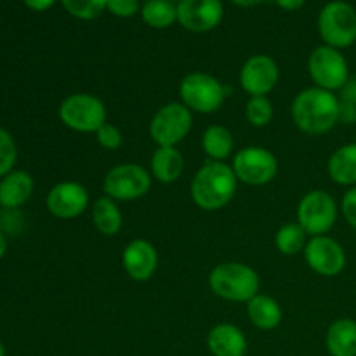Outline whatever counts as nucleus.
Here are the masks:
<instances>
[{
    "label": "nucleus",
    "mask_w": 356,
    "mask_h": 356,
    "mask_svg": "<svg viewBox=\"0 0 356 356\" xmlns=\"http://www.w3.org/2000/svg\"><path fill=\"white\" fill-rule=\"evenodd\" d=\"M141 19L155 30H165L177 23V3L170 0H146L141 6Z\"/></svg>",
    "instance_id": "nucleus-25"
},
{
    "label": "nucleus",
    "mask_w": 356,
    "mask_h": 356,
    "mask_svg": "<svg viewBox=\"0 0 356 356\" xmlns=\"http://www.w3.org/2000/svg\"><path fill=\"white\" fill-rule=\"evenodd\" d=\"M323 44L334 49L351 47L356 42V10L344 0H332L322 7L316 19Z\"/></svg>",
    "instance_id": "nucleus-4"
},
{
    "label": "nucleus",
    "mask_w": 356,
    "mask_h": 356,
    "mask_svg": "<svg viewBox=\"0 0 356 356\" xmlns=\"http://www.w3.org/2000/svg\"><path fill=\"white\" fill-rule=\"evenodd\" d=\"M329 177L339 186H356V143L339 146L327 162Z\"/></svg>",
    "instance_id": "nucleus-20"
},
{
    "label": "nucleus",
    "mask_w": 356,
    "mask_h": 356,
    "mask_svg": "<svg viewBox=\"0 0 356 356\" xmlns=\"http://www.w3.org/2000/svg\"><path fill=\"white\" fill-rule=\"evenodd\" d=\"M339 205L325 190H312L298 205V222L308 236L327 235L336 226Z\"/></svg>",
    "instance_id": "nucleus-8"
},
{
    "label": "nucleus",
    "mask_w": 356,
    "mask_h": 356,
    "mask_svg": "<svg viewBox=\"0 0 356 356\" xmlns=\"http://www.w3.org/2000/svg\"><path fill=\"white\" fill-rule=\"evenodd\" d=\"M122 266L131 280L148 282L159 268V252L152 242L136 238L125 245L122 252Z\"/></svg>",
    "instance_id": "nucleus-16"
},
{
    "label": "nucleus",
    "mask_w": 356,
    "mask_h": 356,
    "mask_svg": "<svg viewBox=\"0 0 356 356\" xmlns=\"http://www.w3.org/2000/svg\"><path fill=\"white\" fill-rule=\"evenodd\" d=\"M247 315L252 325L259 330H273L282 323L284 313L277 299L266 294H257L247 302Z\"/></svg>",
    "instance_id": "nucleus-22"
},
{
    "label": "nucleus",
    "mask_w": 356,
    "mask_h": 356,
    "mask_svg": "<svg viewBox=\"0 0 356 356\" xmlns=\"http://www.w3.org/2000/svg\"><path fill=\"white\" fill-rule=\"evenodd\" d=\"M17 159V148L13 136L0 127V177L13 172V167Z\"/></svg>",
    "instance_id": "nucleus-29"
},
{
    "label": "nucleus",
    "mask_w": 356,
    "mask_h": 356,
    "mask_svg": "<svg viewBox=\"0 0 356 356\" xmlns=\"http://www.w3.org/2000/svg\"><path fill=\"white\" fill-rule=\"evenodd\" d=\"M7 250V242H6V236H3V233L0 232V259L3 257V254H6Z\"/></svg>",
    "instance_id": "nucleus-38"
},
{
    "label": "nucleus",
    "mask_w": 356,
    "mask_h": 356,
    "mask_svg": "<svg viewBox=\"0 0 356 356\" xmlns=\"http://www.w3.org/2000/svg\"><path fill=\"white\" fill-rule=\"evenodd\" d=\"M108 0H61V6L65 7L70 16L82 21H90L99 17L106 10Z\"/></svg>",
    "instance_id": "nucleus-28"
},
{
    "label": "nucleus",
    "mask_w": 356,
    "mask_h": 356,
    "mask_svg": "<svg viewBox=\"0 0 356 356\" xmlns=\"http://www.w3.org/2000/svg\"><path fill=\"white\" fill-rule=\"evenodd\" d=\"M306 264L320 277H337L346 268V250L329 235L312 236L305 249Z\"/></svg>",
    "instance_id": "nucleus-12"
},
{
    "label": "nucleus",
    "mask_w": 356,
    "mask_h": 356,
    "mask_svg": "<svg viewBox=\"0 0 356 356\" xmlns=\"http://www.w3.org/2000/svg\"><path fill=\"white\" fill-rule=\"evenodd\" d=\"M209 287L218 298L232 302H249L259 294L261 278L249 264L228 261L221 263L209 275Z\"/></svg>",
    "instance_id": "nucleus-3"
},
{
    "label": "nucleus",
    "mask_w": 356,
    "mask_h": 356,
    "mask_svg": "<svg viewBox=\"0 0 356 356\" xmlns=\"http://www.w3.org/2000/svg\"><path fill=\"white\" fill-rule=\"evenodd\" d=\"M181 103L193 113H216L225 104L226 89L214 75L204 72L188 73L179 83Z\"/></svg>",
    "instance_id": "nucleus-6"
},
{
    "label": "nucleus",
    "mask_w": 356,
    "mask_h": 356,
    "mask_svg": "<svg viewBox=\"0 0 356 356\" xmlns=\"http://www.w3.org/2000/svg\"><path fill=\"white\" fill-rule=\"evenodd\" d=\"M149 172L162 184L176 183L184 172L183 153L177 146H156L149 160Z\"/></svg>",
    "instance_id": "nucleus-18"
},
{
    "label": "nucleus",
    "mask_w": 356,
    "mask_h": 356,
    "mask_svg": "<svg viewBox=\"0 0 356 356\" xmlns=\"http://www.w3.org/2000/svg\"><path fill=\"white\" fill-rule=\"evenodd\" d=\"M143 3L139 0H108L106 10L113 14L115 17H122V19H129L134 17L136 14L141 13Z\"/></svg>",
    "instance_id": "nucleus-31"
},
{
    "label": "nucleus",
    "mask_w": 356,
    "mask_h": 356,
    "mask_svg": "<svg viewBox=\"0 0 356 356\" xmlns=\"http://www.w3.org/2000/svg\"><path fill=\"white\" fill-rule=\"evenodd\" d=\"M202 149L212 162H225L235 149V138L225 125H211L202 134Z\"/></svg>",
    "instance_id": "nucleus-24"
},
{
    "label": "nucleus",
    "mask_w": 356,
    "mask_h": 356,
    "mask_svg": "<svg viewBox=\"0 0 356 356\" xmlns=\"http://www.w3.org/2000/svg\"><path fill=\"white\" fill-rule=\"evenodd\" d=\"M0 356H6V346L2 344V341H0Z\"/></svg>",
    "instance_id": "nucleus-39"
},
{
    "label": "nucleus",
    "mask_w": 356,
    "mask_h": 356,
    "mask_svg": "<svg viewBox=\"0 0 356 356\" xmlns=\"http://www.w3.org/2000/svg\"><path fill=\"white\" fill-rule=\"evenodd\" d=\"M308 72L315 87L336 92L350 80V65L339 49L318 45L308 58Z\"/></svg>",
    "instance_id": "nucleus-9"
},
{
    "label": "nucleus",
    "mask_w": 356,
    "mask_h": 356,
    "mask_svg": "<svg viewBox=\"0 0 356 356\" xmlns=\"http://www.w3.org/2000/svg\"><path fill=\"white\" fill-rule=\"evenodd\" d=\"M306 243H308V233L299 226V222H287L280 226L275 235L277 250L284 256H296L299 252H305Z\"/></svg>",
    "instance_id": "nucleus-26"
},
{
    "label": "nucleus",
    "mask_w": 356,
    "mask_h": 356,
    "mask_svg": "<svg viewBox=\"0 0 356 356\" xmlns=\"http://www.w3.org/2000/svg\"><path fill=\"white\" fill-rule=\"evenodd\" d=\"M341 214L344 216L348 225L356 229V186L350 188L341 200Z\"/></svg>",
    "instance_id": "nucleus-32"
},
{
    "label": "nucleus",
    "mask_w": 356,
    "mask_h": 356,
    "mask_svg": "<svg viewBox=\"0 0 356 356\" xmlns=\"http://www.w3.org/2000/svg\"><path fill=\"white\" fill-rule=\"evenodd\" d=\"M193 127V111L183 103H167L149 122V136L156 146H177Z\"/></svg>",
    "instance_id": "nucleus-11"
},
{
    "label": "nucleus",
    "mask_w": 356,
    "mask_h": 356,
    "mask_svg": "<svg viewBox=\"0 0 356 356\" xmlns=\"http://www.w3.org/2000/svg\"><path fill=\"white\" fill-rule=\"evenodd\" d=\"M152 172L139 163H118L103 179V191L115 202H132L146 197L152 190Z\"/></svg>",
    "instance_id": "nucleus-7"
},
{
    "label": "nucleus",
    "mask_w": 356,
    "mask_h": 356,
    "mask_svg": "<svg viewBox=\"0 0 356 356\" xmlns=\"http://www.w3.org/2000/svg\"><path fill=\"white\" fill-rule=\"evenodd\" d=\"M23 2L26 3L28 9L35 10V13H44L54 6L56 0H23Z\"/></svg>",
    "instance_id": "nucleus-35"
},
{
    "label": "nucleus",
    "mask_w": 356,
    "mask_h": 356,
    "mask_svg": "<svg viewBox=\"0 0 356 356\" xmlns=\"http://www.w3.org/2000/svg\"><path fill=\"white\" fill-rule=\"evenodd\" d=\"M170 2H174V3H177V2H181V0H170Z\"/></svg>",
    "instance_id": "nucleus-40"
},
{
    "label": "nucleus",
    "mask_w": 356,
    "mask_h": 356,
    "mask_svg": "<svg viewBox=\"0 0 356 356\" xmlns=\"http://www.w3.org/2000/svg\"><path fill=\"white\" fill-rule=\"evenodd\" d=\"M280 80L278 63L268 54H254L240 70V86L243 92L252 96H268Z\"/></svg>",
    "instance_id": "nucleus-13"
},
{
    "label": "nucleus",
    "mask_w": 356,
    "mask_h": 356,
    "mask_svg": "<svg viewBox=\"0 0 356 356\" xmlns=\"http://www.w3.org/2000/svg\"><path fill=\"white\" fill-rule=\"evenodd\" d=\"M238 179L232 165L225 162H207L198 169L191 181V200L198 209L207 212L221 211L235 198Z\"/></svg>",
    "instance_id": "nucleus-2"
},
{
    "label": "nucleus",
    "mask_w": 356,
    "mask_h": 356,
    "mask_svg": "<svg viewBox=\"0 0 356 356\" xmlns=\"http://www.w3.org/2000/svg\"><path fill=\"white\" fill-rule=\"evenodd\" d=\"M207 348L214 356H245L247 337L233 323H219L209 332Z\"/></svg>",
    "instance_id": "nucleus-17"
},
{
    "label": "nucleus",
    "mask_w": 356,
    "mask_h": 356,
    "mask_svg": "<svg viewBox=\"0 0 356 356\" xmlns=\"http://www.w3.org/2000/svg\"><path fill=\"white\" fill-rule=\"evenodd\" d=\"M232 169L238 183L249 186H264L277 177L278 160L268 148L247 146L235 153Z\"/></svg>",
    "instance_id": "nucleus-10"
},
{
    "label": "nucleus",
    "mask_w": 356,
    "mask_h": 356,
    "mask_svg": "<svg viewBox=\"0 0 356 356\" xmlns=\"http://www.w3.org/2000/svg\"><path fill=\"white\" fill-rule=\"evenodd\" d=\"M232 3H235V6L238 7H256L259 6V3L266 2V0H229Z\"/></svg>",
    "instance_id": "nucleus-37"
},
{
    "label": "nucleus",
    "mask_w": 356,
    "mask_h": 356,
    "mask_svg": "<svg viewBox=\"0 0 356 356\" xmlns=\"http://www.w3.org/2000/svg\"><path fill=\"white\" fill-rule=\"evenodd\" d=\"M92 225L103 236H115L124 226V216L117 202L110 197L97 198L92 204Z\"/></svg>",
    "instance_id": "nucleus-23"
},
{
    "label": "nucleus",
    "mask_w": 356,
    "mask_h": 356,
    "mask_svg": "<svg viewBox=\"0 0 356 356\" xmlns=\"http://www.w3.org/2000/svg\"><path fill=\"white\" fill-rule=\"evenodd\" d=\"M59 120L68 129L82 134H96L106 124V106L97 96L76 92L59 104Z\"/></svg>",
    "instance_id": "nucleus-5"
},
{
    "label": "nucleus",
    "mask_w": 356,
    "mask_h": 356,
    "mask_svg": "<svg viewBox=\"0 0 356 356\" xmlns=\"http://www.w3.org/2000/svg\"><path fill=\"white\" fill-rule=\"evenodd\" d=\"M339 106L341 101L336 92L309 87L301 90L292 101V122L305 134H327L339 124Z\"/></svg>",
    "instance_id": "nucleus-1"
},
{
    "label": "nucleus",
    "mask_w": 356,
    "mask_h": 356,
    "mask_svg": "<svg viewBox=\"0 0 356 356\" xmlns=\"http://www.w3.org/2000/svg\"><path fill=\"white\" fill-rule=\"evenodd\" d=\"M275 3L284 10H298L305 6L306 0H275Z\"/></svg>",
    "instance_id": "nucleus-36"
},
{
    "label": "nucleus",
    "mask_w": 356,
    "mask_h": 356,
    "mask_svg": "<svg viewBox=\"0 0 356 356\" xmlns=\"http://www.w3.org/2000/svg\"><path fill=\"white\" fill-rule=\"evenodd\" d=\"M325 346L330 356H356V320L337 318L330 323Z\"/></svg>",
    "instance_id": "nucleus-21"
},
{
    "label": "nucleus",
    "mask_w": 356,
    "mask_h": 356,
    "mask_svg": "<svg viewBox=\"0 0 356 356\" xmlns=\"http://www.w3.org/2000/svg\"><path fill=\"white\" fill-rule=\"evenodd\" d=\"M339 101L356 106V76H350V80L339 90Z\"/></svg>",
    "instance_id": "nucleus-33"
},
{
    "label": "nucleus",
    "mask_w": 356,
    "mask_h": 356,
    "mask_svg": "<svg viewBox=\"0 0 356 356\" xmlns=\"http://www.w3.org/2000/svg\"><path fill=\"white\" fill-rule=\"evenodd\" d=\"M245 118L254 127H266L273 120V104L268 96H252L245 103Z\"/></svg>",
    "instance_id": "nucleus-27"
},
{
    "label": "nucleus",
    "mask_w": 356,
    "mask_h": 356,
    "mask_svg": "<svg viewBox=\"0 0 356 356\" xmlns=\"http://www.w3.org/2000/svg\"><path fill=\"white\" fill-rule=\"evenodd\" d=\"M339 122L346 125L356 124V106L348 103H341L339 106Z\"/></svg>",
    "instance_id": "nucleus-34"
},
{
    "label": "nucleus",
    "mask_w": 356,
    "mask_h": 356,
    "mask_svg": "<svg viewBox=\"0 0 356 356\" xmlns=\"http://www.w3.org/2000/svg\"><path fill=\"white\" fill-rule=\"evenodd\" d=\"M225 17L221 0H181L177 2V23L191 33H207Z\"/></svg>",
    "instance_id": "nucleus-15"
},
{
    "label": "nucleus",
    "mask_w": 356,
    "mask_h": 356,
    "mask_svg": "<svg viewBox=\"0 0 356 356\" xmlns=\"http://www.w3.org/2000/svg\"><path fill=\"white\" fill-rule=\"evenodd\" d=\"M90 204L89 191L76 181H61L49 190L45 205L58 219H75L87 211Z\"/></svg>",
    "instance_id": "nucleus-14"
},
{
    "label": "nucleus",
    "mask_w": 356,
    "mask_h": 356,
    "mask_svg": "<svg viewBox=\"0 0 356 356\" xmlns=\"http://www.w3.org/2000/svg\"><path fill=\"white\" fill-rule=\"evenodd\" d=\"M33 177L24 170H13L0 179V205L3 209H17L33 195Z\"/></svg>",
    "instance_id": "nucleus-19"
},
{
    "label": "nucleus",
    "mask_w": 356,
    "mask_h": 356,
    "mask_svg": "<svg viewBox=\"0 0 356 356\" xmlns=\"http://www.w3.org/2000/svg\"><path fill=\"white\" fill-rule=\"evenodd\" d=\"M96 141L99 143L101 148L113 152V149H118L124 145V134H122V131L117 125L106 122V124L96 132Z\"/></svg>",
    "instance_id": "nucleus-30"
}]
</instances>
